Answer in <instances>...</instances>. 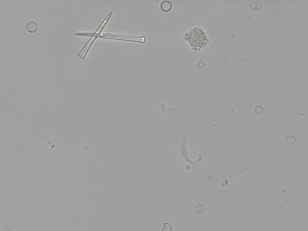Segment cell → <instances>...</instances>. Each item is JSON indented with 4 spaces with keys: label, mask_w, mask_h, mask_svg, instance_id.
Masks as SVG:
<instances>
[{
    "label": "cell",
    "mask_w": 308,
    "mask_h": 231,
    "mask_svg": "<svg viewBox=\"0 0 308 231\" xmlns=\"http://www.w3.org/2000/svg\"><path fill=\"white\" fill-rule=\"evenodd\" d=\"M184 39L188 41L191 47L196 50L202 49L209 42L206 34L199 27H195L187 31L185 34Z\"/></svg>",
    "instance_id": "6da1fadb"
},
{
    "label": "cell",
    "mask_w": 308,
    "mask_h": 231,
    "mask_svg": "<svg viewBox=\"0 0 308 231\" xmlns=\"http://www.w3.org/2000/svg\"><path fill=\"white\" fill-rule=\"evenodd\" d=\"M26 29L29 32L33 33H35L38 29V25L35 21H30L27 23L26 25Z\"/></svg>",
    "instance_id": "7a4b0ae2"
},
{
    "label": "cell",
    "mask_w": 308,
    "mask_h": 231,
    "mask_svg": "<svg viewBox=\"0 0 308 231\" xmlns=\"http://www.w3.org/2000/svg\"><path fill=\"white\" fill-rule=\"evenodd\" d=\"M161 8L164 12H169L172 8V4L169 1H162L161 4Z\"/></svg>",
    "instance_id": "3957f363"
},
{
    "label": "cell",
    "mask_w": 308,
    "mask_h": 231,
    "mask_svg": "<svg viewBox=\"0 0 308 231\" xmlns=\"http://www.w3.org/2000/svg\"><path fill=\"white\" fill-rule=\"evenodd\" d=\"M237 170L239 173H244L247 170V165L244 162H239L237 166Z\"/></svg>",
    "instance_id": "277c9868"
},
{
    "label": "cell",
    "mask_w": 308,
    "mask_h": 231,
    "mask_svg": "<svg viewBox=\"0 0 308 231\" xmlns=\"http://www.w3.org/2000/svg\"><path fill=\"white\" fill-rule=\"evenodd\" d=\"M195 210L197 213H199V214H202L205 211L206 208H205L204 205L202 204V203H199V204H197L196 206Z\"/></svg>",
    "instance_id": "5b68a950"
},
{
    "label": "cell",
    "mask_w": 308,
    "mask_h": 231,
    "mask_svg": "<svg viewBox=\"0 0 308 231\" xmlns=\"http://www.w3.org/2000/svg\"><path fill=\"white\" fill-rule=\"evenodd\" d=\"M173 228L169 223H164L161 228V231H172Z\"/></svg>",
    "instance_id": "8992f818"
},
{
    "label": "cell",
    "mask_w": 308,
    "mask_h": 231,
    "mask_svg": "<svg viewBox=\"0 0 308 231\" xmlns=\"http://www.w3.org/2000/svg\"><path fill=\"white\" fill-rule=\"evenodd\" d=\"M207 181H208V182L213 183V184H214V183H216V181H217V176H216V175L215 174H211L208 177Z\"/></svg>",
    "instance_id": "52a82bcc"
},
{
    "label": "cell",
    "mask_w": 308,
    "mask_h": 231,
    "mask_svg": "<svg viewBox=\"0 0 308 231\" xmlns=\"http://www.w3.org/2000/svg\"><path fill=\"white\" fill-rule=\"evenodd\" d=\"M286 140H289L290 141H286L287 143H288V145H293L294 143L296 142V139L295 137H294V136H292V135H289V136H287L286 137Z\"/></svg>",
    "instance_id": "ba28073f"
}]
</instances>
